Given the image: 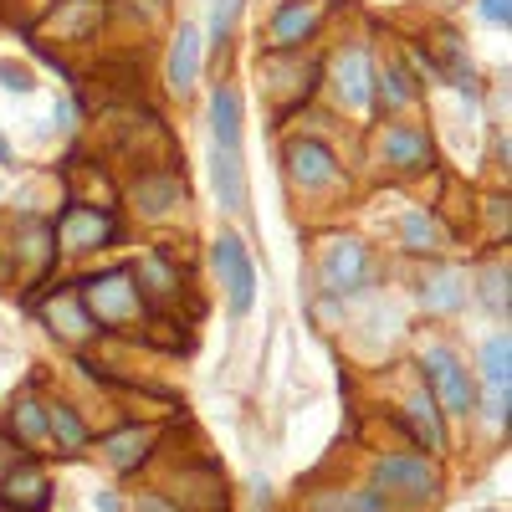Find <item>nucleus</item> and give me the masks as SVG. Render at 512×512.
<instances>
[{
  "mask_svg": "<svg viewBox=\"0 0 512 512\" xmlns=\"http://www.w3.org/2000/svg\"><path fill=\"white\" fill-rule=\"evenodd\" d=\"M36 308H41V318H47V328L57 338H67V344H93V338H103V323L88 313L77 287H62L57 297H41Z\"/></svg>",
  "mask_w": 512,
  "mask_h": 512,
  "instance_id": "f3484780",
  "label": "nucleus"
},
{
  "mask_svg": "<svg viewBox=\"0 0 512 512\" xmlns=\"http://www.w3.org/2000/svg\"><path fill=\"white\" fill-rule=\"evenodd\" d=\"M415 364H420V384L436 395V405L446 410V420H472L477 415V374L466 369V359H461L456 344L431 338Z\"/></svg>",
  "mask_w": 512,
  "mask_h": 512,
  "instance_id": "7ed1b4c3",
  "label": "nucleus"
},
{
  "mask_svg": "<svg viewBox=\"0 0 512 512\" xmlns=\"http://www.w3.org/2000/svg\"><path fill=\"white\" fill-rule=\"evenodd\" d=\"M47 420H52V446L62 451V456H88V446H93V425L82 420V410L77 405H47Z\"/></svg>",
  "mask_w": 512,
  "mask_h": 512,
  "instance_id": "bb28decb",
  "label": "nucleus"
},
{
  "mask_svg": "<svg viewBox=\"0 0 512 512\" xmlns=\"http://www.w3.org/2000/svg\"><path fill=\"white\" fill-rule=\"evenodd\" d=\"M379 287V262H374V251L369 241L359 236H333L318 256V303L328 313H344L354 297L374 292Z\"/></svg>",
  "mask_w": 512,
  "mask_h": 512,
  "instance_id": "f257e3e1",
  "label": "nucleus"
},
{
  "mask_svg": "<svg viewBox=\"0 0 512 512\" xmlns=\"http://www.w3.org/2000/svg\"><path fill=\"white\" fill-rule=\"evenodd\" d=\"M241 118H246V103H241V88L236 82H216L210 88V149H241Z\"/></svg>",
  "mask_w": 512,
  "mask_h": 512,
  "instance_id": "aec40b11",
  "label": "nucleus"
},
{
  "mask_svg": "<svg viewBox=\"0 0 512 512\" xmlns=\"http://www.w3.org/2000/svg\"><path fill=\"white\" fill-rule=\"evenodd\" d=\"M472 16L497 26V31H507L512 26V0H472Z\"/></svg>",
  "mask_w": 512,
  "mask_h": 512,
  "instance_id": "473e14b6",
  "label": "nucleus"
},
{
  "mask_svg": "<svg viewBox=\"0 0 512 512\" xmlns=\"http://www.w3.org/2000/svg\"><path fill=\"white\" fill-rule=\"evenodd\" d=\"M103 0H62L57 11H47L36 26L41 31H57V36H72V41H82V36H93L98 26H103Z\"/></svg>",
  "mask_w": 512,
  "mask_h": 512,
  "instance_id": "393cba45",
  "label": "nucleus"
},
{
  "mask_svg": "<svg viewBox=\"0 0 512 512\" xmlns=\"http://www.w3.org/2000/svg\"><path fill=\"white\" fill-rule=\"evenodd\" d=\"M134 277H139V287H144V297H149L154 313L169 308V303L185 292V277H180L175 262H169V251H144V256H134Z\"/></svg>",
  "mask_w": 512,
  "mask_h": 512,
  "instance_id": "412c9836",
  "label": "nucleus"
},
{
  "mask_svg": "<svg viewBox=\"0 0 512 512\" xmlns=\"http://www.w3.org/2000/svg\"><path fill=\"white\" fill-rule=\"evenodd\" d=\"M477 395H512V338L507 328L487 333L477 344Z\"/></svg>",
  "mask_w": 512,
  "mask_h": 512,
  "instance_id": "6ab92c4d",
  "label": "nucleus"
},
{
  "mask_svg": "<svg viewBox=\"0 0 512 512\" xmlns=\"http://www.w3.org/2000/svg\"><path fill=\"white\" fill-rule=\"evenodd\" d=\"M11 164H16V149H11L6 134H0V169H11Z\"/></svg>",
  "mask_w": 512,
  "mask_h": 512,
  "instance_id": "c9c22d12",
  "label": "nucleus"
},
{
  "mask_svg": "<svg viewBox=\"0 0 512 512\" xmlns=\"http://www.w3.org/2000/svg\"><path fill=\"white\" fill-rule=\"evenodd\" d=\"M0 88L16 93V98H21V93H36V72H31L26 62H11V57H6V62H0Z\"/></svg>",
  "mask_w": 512,
  "mask_h": 512,
  "instance_id": "7c9ffc66",
  "label": "nucleus"
},
{
  "mask_svg": "<svg viewBox=\"0 0 512 512\" xmlns=\"http://www.w3.org/2000/svg\"><path fill=\"white\" fill-rule=\"evenodd\" d=\"M246 492H251V512H272V482H267L262 472L246 482Z\"/></svg>",
  "mask_w": 512,
  "mask_h": 512,
  "instance_id": "72a5a7b5",
  "label": "nucleus"
},
{
  "mask_svg": "<svg viewBox=\"0 0 512 512\" xmlns=\"http://www.w3.org/2000/svg\"><path fill=\"white\" fill-rule=\"evenodd\" d=\"M420 108V82L410 72V62L395 52V57H379L374 62V113H390V118H405Z\"/></svg>",
  "mask_w": 512,
  "mask_h": 512,
  "instance_id": "dca6fc26",
  "label": "nucleus"
},
{
  "mask_svg": "<svg viewBox=\"0 0 512 512\" xmlns=\"http://www.w3.org/2000/svg\"><path fill=\"white\" fill-rule=\"evenodd\" d=\"M395 425L415 441V451H431V456L446 451V441H451V436H446V410L436 405V395L425 390L420 379L405 390V400H400V420H395Z\"/></svg>",
  "mask_w": 512,
  "mask_h": 512,
  "instance_id": "2eb2a0df",
  "label": "nucleus"
},
{
  "mask_svg": "<svg viewBox=\"0 0 512 512\" xmlns=\"http://www.w3.org/2000/svg\"><path fill=\"white\" fill-rule=\"evenodd\" d=\"M379 164L400 180H415L425 169H436V139L425 123H405V118H390L379 128Z\"/></svg>",
  "mask_w": 512,
  "mask_h": 512,
  "instance_id": "1a4fd4ad",
  "label": "nucleus"
},
{
  "mask_svg": "<svg viewBox=\"0 0 512 512\" xmlns=\"http://www.w3.org/2000/svg\"><path fill=\"white\" fill-rule=\"evenodd\" d=\"M313 512H395L390 497H384L374 482L369 487H333L313 497Z\"/></svg>",
  "mask_w": 512,
  "mask_h": 512,
  "instance_id": "c85d7f7f",
  "label": "nucleus"
},
{
  "mask_svg": "<svg viewBox=\"0 0 512 512\" xmlns=\"http://www.w3.org/2000/svg\"><path fill=\"white\" fill-rule=\"evenodd\" d=\"M77 292H82V303H88V313L103 328H128V323L149 318V297H144V287L134 277V262H118L108 272H93Z\"/></svg>",
  "mask_w": 512,
  "mask_h": 512,
  "instance_id": "20e7f679",
  "label": "nucleus"
},
{
  "mask_svg": "<svg viewBox=\"0 0 512 512\" xmlns=\"http://www.w3.org/2000/svg\"><path fill=\"white\" fill-rule=\"evenodd\" d=\"M93 512H128V502L118 497V487H93Z\"/></svg>",
  "mask_w": 512,
  "mask_h": 512,
  "instance_id": "f704fd0d",
  "label": "nucleus"
},
{
  "mask_svg": "<svg viewBox=\"0 0 512 512\" xmlns=\"http://www.w3.org/2000/svg\"><path fill=\"white\" fill-rule=\"evenodd\" d=\"M374 62L379 57H374L369 41H344V47L323 62L333 108H344L354 118H369L374 113Z\"/></svg>",
  "mask_w": 512,
  "mask_h": 512,
  "instance_id": "39448f33",
  "label": "nucleus"
},
{
  "mask_svg": "<svg viewBox=\"0 0 512 512\" xmlns=\"http://www.w3.org/2000/svg\"><path fill=\"white\" fill-rule=\"evenodd\" d=\"M6 436L31 456V451H47L52 446V420H47V400H36L31 390L16 395L11 415H6Z\"/></svg>",
  "mask_w": 512,
  "mask_h": 512,
  "instance_id": "4be33fe9",
  "label": "nucleus"
},
{
  "mask_svg": "<svg viewBox=\"0 0 512 512\" xmlns=\"http://www.w3.org/2000/svg\"><path fill=\"white\" fill-rule=\"evenodd\" d=\"M472 303H477L482 313H492L497 323H507V313H512V267H507V256H492V262H482L477 287H472Z\"/></svg>",
  "mask_w": 512,
  "mask_h": 512,
  "instance_id": "b1692460",
  "label": "nucleus"
},
{
  "mask_svg": "<svg viewBox=\"0 0 512 512\" xmlns=\"http://www.w3.org/2000/svg\"><path fill=\"white\" fill-rule=\"evenodd\" d=\"M323 21H328V0H277L267 16V52L287 57L297 47H308Z\"/></svg>",
  "mask_w": 512,
  "mask_h": 512,
  "instance_id": "9d476101",
  "label": "nucleus"
},
{
  "mask_svg": "<svg viewBox=\"0 0 512 512\" xmlns=\"http://www.w3.org/2000/svg\"><path fill=\"white\" fill-rule=\"evenodd\" d=\"M241 11H246V0H210V11H205V52L210 57H226L231 52V41H236V26H241Z\"/></svg>",
  "mask_w": 512,
  "mask_h": 512,
  "instance_id": "cd10ccee",
  "label": "nucleus"
},
{
  "mask_svg": "<svg viewBox=\"0 0 512 512\" xmlns=\"http://www.w3.org/2000/svg\"><path fill=\"white\" fill-rule=\"evenodd\" d=\"M57 502V482L41 461L21 456L16 466L0 472V512H47Z\"/></svg>",
  "mask_w": 512,
  "mask_h": 512,
  "instance_id": "ddd939ff",
  "label": "nucleus"
},
{
  "mask_svg": "<svg viewBox=\"0 0 512 512\" xmlns=\"http://www.w3.org/2000/svg\"><path fill=\"white\" fill-rule=\"evenodd\" d=\"M415 297H420V308L425 313H436V318H456L472 308V282H466V272L456 262H441V256H431L415 282Z\"/></svg>",
  "mask_w": 512,
  "mask_h": 512,
  "instance_id": "f8f14e48",
  "label": "nucleus"
},
{
  "mask_svg": "<svg viewBox=\"0 0 512 512\" xmlns=\"http://www.w3.org/2000/svg\"><path fill=\"white\" fill-rule=\"evenodd\" d=\"M395 241H400V251H405V256H415V262H431V256H441V251H446L451 231H446V221L436 216V210L410 205V210H400Z\"/></svg>",
  "mask_w": 512,
  "mask_h": 512,
  "instance_id": "a211bd4d",
  "label": "nucleus"
},
{
  "mask_svg": "<svg viewBox=\"0 0 512 512\" xmlns=\"http://www.w3.org/2000/svg\"><path fill=\"white\" fill-rule=\"evenodd\" d=\"M180 200H185L180 175H159V169H149V175H139V185H134V210H139V216H149V221L169 216Z\"/></svg>",
  "mask_w": 512,
  "mask_h": 512,
  "instance_id": "a878e982",
  "label": "nucleus"
},
{
  "mask_svg": "<svg viewBox=\"0 0 512 512\" xmlns=\"http://www.w3.org/2000/svg\"><path fill=\"white\" fill-rule=\"evenodd\" d=\"M128 512H190V507L169 492H139V497H128Z\"/></svg>",
  "mask_w": 512,
  "mask_h": 512,
  "instance_id": "2f4dec72",
  "label": "nucleus"
},
{
  "mask_svg": "<svg viewBox=\"0 0 512 512\" xmlns=\"http://www.w3.org/2000/svg\"><path fill=\"white\" fill-rule=\"evenodd\" d=\"M205 77V31L200 21H180L175 26V41H169V57H164V82H169V98L190 103L195 88Z\"/></svg>",
  "mask_w": 512,
  "mask_h": 512,
  "instance_id": "9b49d317",
  "label": "nucleus"
},
{
  "mask_svg": "<svg viewBox=\"0 0 512 512\" xmlns=\"http://www.w3.org/2000/svg\"><path fill=\"white\" fill-rule=\"evenodd\" d=\"M154 446H159V425H149V420H123V425H113V431L98 436V451H103L113 477L144 472V461L154 456Z\"/></svg>",
  "mask_w": 512,
  "mask_h": 512,
  "instance_id": "4468645a",
  "label": "nucleus"
},
{
  "mask_svg": "<svg viewBox=\"0 0 512 512\" xmlns=\"http://www.w3.org/2000/svg\"><path fill=\"white\" fill-rule=\"evenodd\" d=\"M369 482L390 497V507H410V512H425V507H436L446 477H441V461L431 451H379L374 456V472Z\"/></svg>",
  "mask_w": 512,
  "mask_h": 512,
  "instance_id": "f03ea898",
  "label": "nucleus"
},
{
  "mask_svg": "<svg viewBox=\"0 0 512 512\" xmlns=\"http://www.w3.org/2000/svg\"><path fill=\"white\" fill-rule=\"evenodd\" d=\"M282 164H287L292 190L308 195V200H323V195H333V190L349 185L344 164H338V154H333L323 139H292L287 154H282Z\"/></svg>",
  "mask_w": 512,
  "mask_h": 512,
  "instance_id": "6e6552de",
  "label": "nucleus"
},
{
  "mask_svg": "<svg viewBox=\"0 0 512 512\" xmlns=\"http://www.w3.org/2000/svg\"><path fill=\"white\" fill-rule=\"evenodd\" d=\"M205 169H210V190H216L226 216H241L246 205V169H241V149H205Z\"/></svg>",
  "mask_w": 512,
  "mask_h": 512,
  "instance_id": "5701e85b",
  "label": "nucleus"
},
{
  "mask_svg": "<svg viewBox=\"0 0 512 512\" xmlns=\"http://www.w3.org/2000/svg\"><path fill=\"white\" fill-rule=\"evenodd\" d=\"M0 195H6V180H0Z\"/></svg>",
  "mask_w": 512,
  "mask_h": 512,
  "instance_id": "e433bc0d",
  "label": "nucleus"
},
{
  "mask_svg": "<svg viewBox=\"0 0 512 512\" xmlns=\"http://www.w3.org/2000/svg\"><path fill=\"white\" fill-rule=\"evenodd\" d=\"M210 272L226 282V303H231V318H251L256 308V262H251V246L241 231H216L210 241Z\"/></svg>",
  "mask_w": 512,
  "mask_h": 512,
  "instance_id": "0eeeda50",
  "label": "nucleus"
},
{
  "mask_svg": "<svg viewBox=\"0 0 512 512\" xmlns=\"http://www.w3.org/2000/svg\"><path fill=\"white\" fill-rule=\"evenodd\" d=\"M77 128H82V98L62 93L57 108H52V134H77Z\"/></svg>",
  "mask_w": 512,
  "mask_h": 512,
  "instance_id": "c756f323",
  "label": "nucleus"
},
{
  "mask_svg": "<svg viewBox=\"0 0 512 512\" xmlns=\"http://www.w3.org/2000/svg\"><path fill=\"white\" fill-rule=\"evenodd\" d=\"M52 231H57V251L62 256H93V251H103V246H113L123 236L113 205H88L77 195L52 216Z\"/></svg>",
  "mask_w": 512,
  "mask_h": 512,
  "instance_id": "423d86ee",
  "label": "nucleus"
}]
</instances>
